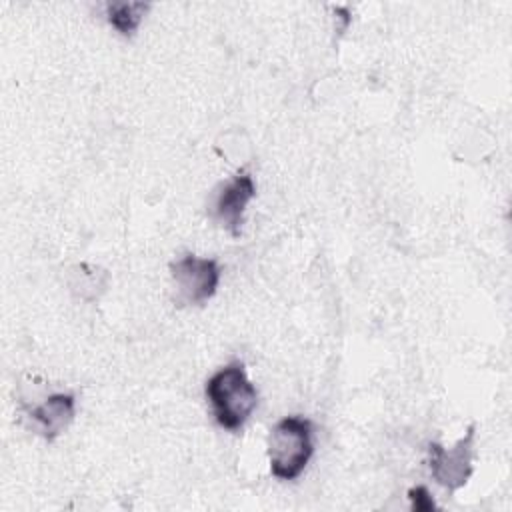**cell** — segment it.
Segmentation results:
<instances>
[{"label":"cell","mask_w":512,"mask_h":512,"mask_svg":"<svg viewBox=\"0 0 512 512\" xmlns=\"http://www.w3.org/2000/svg\"><path fill=\"white\" fill-rule=\"evenodd\" d=\"M474 438H476V426L472 424L466 430V434L456 442L454 448H444L438 442L428 444L430 474L448 492H454L466 486L468 478L472 476Z\"/></svg>","instance_id":"cell-4"},{"label":"cell","mask_w":512,"mask_h":512,"mask_svg":"<svg viewBox=\"0 0 512 512\" xmlns=\"http://www.w3.org/2000/svg\"><path fill=\"white\" fill-rule=\"evenodd\" d=\"M408 498L412 502V510H418V512H424V510H434L436 504H434V498L430 496L428 488L426 486H416L408 492Z\"/></svg>","instance_id":"cell-8"},{"label":"cell","mask_w":512,"mask_h":512,"mask_svg":"<svg viewBox=\"0 0 512 512\" xmlns=\"http://www.w3.org/2000/svg\"><path fill=\"white\" fill-rule=\"evenodd\" d=\"M148 10H150L148 2H108L106 18L112 28H116L122 36L130 38L138 30Z\"/></svg>","instance_id":"cell-7"},{"label":"cell","mask_w":512,"mask_h":512,"mask_svg":"<svg viewBox=\"0 0 512 512\" xmlns=\"http://www.w3.org/2000/svg\"><path fill=\"white\" fill-rule=\"evenodd\" d=\"M206 398L214 420L224 430H240L258 404V392L246 376L242 362H230L216 370L206 382Z\"/></svg>","instance_id":"cell-1"},{"label":"cell","mask_w":512,"mask_h":512,"mask_svg":"<svg viewBox=\"0 0 512 512\" xmlns=\"http://www.w3.org/2000/svg\"><path fill=\"white\" fill-rule=\"evenodd\" d=\"M314 452L312 422L304 416H284L268 436L270 472L278 480H296Z\"/></svg>","instance_id":"cell-2"},{"label":"cell","mask_w":512,"mask_h":512,"mask_svg":"<svg viewBox=\"0 0 512 512\" xmlns=\"http://www.w3.org/2000/svg\"><path fill=\"white\" fill-rule=\"evenodd\" d=\"M76 412V396L70 392H60L48 396L42 404L28 410L30 418L38 424L40 434L52 442L56 436H60L68 424L74 420Z\"/></svg>","instance_id":"cell-6"},{"label":"cell","mask_w":512,"mask_h":512,"mask_svg":"<svg viewBox=\"0 0 512 512\" xmlns=\"http://www.w3.org/2000/svg\"><path fill=\"white\" fill-rule=\"evenodd\" d=\"M256 196V184L250 172H238L226 184H222L212 202L214 220L226 228L234 238L240 236L244 224V212L250 200Z\"/></svg>","instance_id":"cell-5"},{"label":"cell","mask_w":512,"mask_h":512,"mask_svg":"<svg viewBox=\"0 0 512 512\" xmlns=\"http://www.w3.org/2000/svg\"><path fill=\"white\" fill-rule=\"evenodd\" d=\"M170 276L176 288L178 304L202 306L208 302L220 284V266L214 258L184 254L170 264Z\"/></svg>","instance_id":"cell-3"}]
</instances>
